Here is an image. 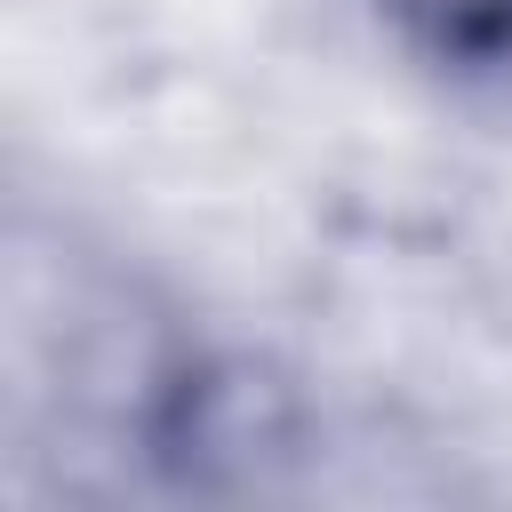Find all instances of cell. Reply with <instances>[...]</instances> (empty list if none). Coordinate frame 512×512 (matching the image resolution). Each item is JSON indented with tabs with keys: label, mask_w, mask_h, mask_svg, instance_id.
Segmentation results:
<instances>
[{
	"label": "cell",
	"mask_w": 512,
	"mask_h": 512,
	"mask_svg": "<svg viewBox=\"0 0 512 512\" xmlns=\"http://www.w3.org/2000/svg\"><path fill=\"white\" fill-rule=\"evenodd\" d=\"M400 40L440 64H504L512 56V0H376Z\"/></svg>",
	"instance_id": "2"
},
{
	"label": "cell",
	"mask_w": 512,
	"mask_h": 512,
	"mask_svg": "<svg viewBox=\"0 0 512 512\" xmlns=\"http://www.w3.org/2000/svg\"><path fill=\"white\" fill-rule=\"evenodd\" d=\"M320 448V408L304 376L248 344L184 352L144 408V456L200 496H248L304 472Z\"/></svg>",
	"instance_id": "1"
}]
</instances>
